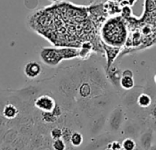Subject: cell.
<instances>
[{
  "instance_id": "cell-29",
  "label": "cell",
  "mask_w": 156,
  "mask_h": 150,
  "mask_svg": "<svg viewBox=\"0 0 156 150\" xmlns=\"http://www.w3.org/2000/svg\"><path fill=\"white\" fill-rule=\"evenodd\" d=\"M0 150H1V148H0Z\"/></svg>"
},
{
  "instance_id": "cell-10",
  "label": "cell",
  "mask_w": 156,
  "mask_h": 150,
  "mask_svg": "<svg viewBox=\"0 0 156 150\" xmlns=\"http://www.w3.org/2000/svg\"><path fill=\"white\" fill-rule=\"evenodd\" d=\"M120 86L122 89L129 91L135 86L133 72L131 70H125L122 72L120 78Z\"/></svg>"
},
{
  "instance_id": "cell-23",
  "label": "cell",
  "mask_w": 156,
  "mask_h": 150,
  "mask_svg": "<svg viewBox=\"0 0 156 150\" xmlns=\"http://www.w3.org/2000/svg\"><path fill=\"white\" fill-rule=\"evenodd\" d=\"M10 121H11V120H8V119L5 118L3 115H0V127H2V126L7 127V124H8Z\"/></svg>"
},
{
  "instance_id": "cell-27",
  "label": "cell",
  "mask_w": 156,
  "mask_h": 150,
  "mask_svg": "<svg viewBox=\"0 0 156 150\" xmlns=\"http://www.w3.org/2000/svg\"><path fill=\"white\" fill-rule=\"evenodd\" d=\"M154 82H155V84H156V74L154 75Z\"/></svg>"
},
{
  "instance_id": "cell-22",
  "label": "cell",
  "mask_w": 156,
  "mask_h": 150,
  "mask_svg": "<svg viewBox=\"0 0 156 150\" xmlns=\"http://www.w3.org/2000/svg\"><path fill=\"white\" fill-rule=\"evenodd\" d=\"M150 116L154 119L156 121V103L151 105V110H150Z\"/></svg>"
},
{
  "instance_id": "cell-20",
  "label": "cell",
  "mask_w": 156,
  "mask_h": 150,
  "mask_svg": "<svg viewBox=\"0 0 156 150\" xmlns=\"http://www.w3.org/2000/svg\"><path fill=\"white\" fill-rule=\"evenodd\" d=\"M9 103V100L3 94H0V115H2V113H3V109L5 107V105L6 104Z\"/></svg>"
},
{
  "instance_id": "cell-9",
  "label": "cell",
  "mask_w": 156,
  "mask_h": 150,
  "mask_svg": "<svg viewBox=\"0 0 156 150\" xmlns=\"http://www.w3.org/2000/svg\"><path fill=\"white\" fill-rule=\"evenodd\" d=\"M154 130L152 127H148L144 130H142L137 143L144 150L150 149L154 145Z\"/></svg>"
},
{
  "instance_id": "cell-3",
  "label": "cell",
  "mask_w": 156,
  "mask_h": 150,
  "mask_svg": "<svg viewBox=\"0 0 156 150\" xmlns=\"http://www.w3.org/2000/svg\"><path fill=\"white\" fill-rule=\"evenodd\" d=\"M107 116L108 115L105 112H101L90 117L87 124V134L90 138L100 136L105 130Z\"/></svg>"
},
{
  "instance_id": "cell-16",
  "label": "cell",
  "mask_w": 156,
  "mask_h": 150,
  "mask_svg": "<svg viewBox=\"0 0 156 150\" xmlns=\"http://www.w3.org/2000/svg\"><path fill=\"white\" fill-rule=\"evenodd\" d=\"M83 135L79 132V131H75L72 133L71 135V137H70V141H69V144L74 147V148H79L82 145L83 143Z\"/></svg>"
},
{
  "instance_id": "cell-24",
  "label": "cell",
  "mask_w": 156,
  "mask_h": 150,
  "mask_svg": "<svg viewBox=\"0 0 156 150\" xmlns=\"http://www.w3.org/2000/svg\"><path fill=\"white\" fill-rule=\"evenodd\" d=\"M0 148L1 150H16L12 145H8V144H1Z\"/></svg>"
},
{
  "instance_id": "cell-7",
  "label": "cell",
  "mask_w": 156,
  "mask_h": 150,
  "mask_svg": "<svg viewBox=\"0 0 156 150\" xmlns=\"http://www.w3.org/2000/svg\"><path fill=\"white\" fill-rule=\"evenodd\" d=\"M115 136H112L111 135L110 133L106 132L104 134H101L100 136L98 137H92L90 144L87 145V147L85 148H83L82 150H99L104 147H107V145L114 140L113 137Z\"/></svg>"
},
{
  "instance_id": "cell-26",
  "label": "cell",
  "mask_w": 156,
  "mask_h": 150,
  "mask_svg": "<svg viewBox=\"0 0 156 150\" xmlns=\"http://www.w3.org/2000/svg\"><path fill=\"white\" fill-rule=\"evenodd\" d=\"M35 150H51L49 148H48V147H44V148H37V149H35Z\"/></svg>"
},
{
  "instance_id": "cell-18",
  "label": "cell",
  "mask_w": 156,
  "mask_h": 150,
  "mask_svg": "<svg viewBox=\"0 0 156 150\" xmlns=\"http://www.w3.org/2000/svg\"><path fill=\"white\" fill-rule=\"evenodd\" d=\"M52 148L54 150H66L67 149V144L62 138H58V139L53 140Z\"/></svg>"
},
{
  "instance_id": "cell-21",
  "label": "cell",
  "mask_w": 156,
  "mask_h": 150,
  "mask_svg": "<svg viewBox=\"0 0 156 150\" xmlns=\"http://www.w3.org/2000/svg\"><path fill=\"white\" fill-rule=\"evenodd\" d=\"M8 127H5V126H2L0 127V145L3 144V140H4V137L7 131Z\"/></svg>"
},
{
  "instance_id": "cell-1",
  "label": "cell",
  "mask_w": 156,
  "mask_h": 150,
  "mask_svg": "<svg viewBox=\"0 0 156 150\" xmlns=\"http://www.w3.org/2000/svg\"><path fill=\"white\" fill-rule=\"evenodd\" d=\"M126 119L125 108L122 105H117L113 108L107 116L106 132L112 136H119L122 133L123 124Z\"/></svg>"
},
{
  "instance_id": "cell-6",
  "label": "cell",
  "mask_w": 156,
  "mask_h": 150,
  "mask_svg": "<svg viewBox=\"0 0 156 150\" xmlns=\"http://www.w3.org/2000/svg\"><path fill=\"white\" fill-rule=\"evenodd\" d=\"M58 104L48 94H39L34 101L35 107L41 112H52Z\"/></svg>"
},
{
  "instance_id": "cell-19",
  "label": "cell",
  "mask_w": 156,
  "mask_h": 150,
  "mask_svg": "<svg viewBox=\"0 0 156 150\" xmlns=\"http://www.w3.org/2000/svg\"><path fill=\"white\" fill-rule=\"evenodd\" d=\"M50 137L52 140H56L58 138H62V129L59 127H54L50 131Z\"/></svg>"
},
{
  "instance_id": "cell-5",
  "label": "cell",
  "mask_w": 156,
  "mask_h": 150,
  "mask_svg": "<svg viewBox=\"0 0 156 150\" xmlns=\"http://www.w3.org/2000/svg\"><path fill=\"white\" fill-rule=\"evenodd\" d=\"M142 130V126L136 119L126 118L122 126V133L125 137H131L137 141Z\"/></svg>"
},
{
  "instance_id": "cell-13",
  "label": "cell",
  "mask_w": 156,
  "mask_h": 150,
  "mask_svg": "<svg viewBox=\"0 0 156 150\" xmlns=\"http://www.w3.org/2000/svg\"><path fill=\"white\" fill-rule=\"evenodd\" d=\"M153 104V97L146 92H142L137 98V105L142 109H147Z\"/></svg>"
},
{
  "instance_id": "cell-17",
  "label": "cell",
  "mask_w": 156,
  "mask_h": 150,
  "mask_svg": "<svg viewBox=\"0 0 156 150\" xmlns=\"http://www.w3.org/2000/svg\"><path fill=\"white\" fill-rule=\"evenodd\" d=\"M137 146V141L131 138V137H125L122 143V150H134Z\"/></svg>"
},
{
  "instance_id": "cell-12",
  "label": "cell",
  "mask_w": 156,
  "mask_h": 150,
  "mask_svg": "<svg viewBox=\"0 0 156 150\" xmlns=\"http://www.w3.org/2000/svg\"><path fill=\"white\" fill-rule=\"evenodd\" d=\"M19 112L20 111H19L18 107L16 104H14L9 102L8 104H6L5 105V107L3 109L2 115L5 118L8 119V120H13V119H15L18 115Z\"/></svg>"
},
{
  "instance_id": "cell-2",
  "label": "cell",
  "mask_w": 156,
  "mask_h": 150,
  "mask_svg": "<svg viewBox=\"0 0 156 150\" xmlns=\"http://www.w3.org/2000/svg\"><path fill=\"white\" fill-rule=\"evenodd\" d=\"M124 27L122 22L112 19L105 25L103 28L105 40L112 44V46H118L117 44H122L124 38Z\"/></svg>"
},
{
  "instance_id": "cell-15",
  "label": "cell",
  "mask_w": 156,
  "mask_h": 150,
  "mask_svg": "<svg viewBox=\"0 0 156 150\" xmlns=\"http://www.w3.org/2000/svg\"><path fill=\"white\" fill-rule=\"evenodd\" d=\"M18 137V132L14 128H8L3 140V144H8L11 145Z\"/></svg>"
},
{
  "instance_id": "cell-11",
  "label": "cell",
  "mask_w": 156,
  "mask_h": 150,
  "mask_svg": "<svg viewBox=\"0 0 156 150\" xmlns=\"http://www.w3.org/2000/svg\"><path fill=\"white\" fill-rule=\"evenodd\" d=\"M41 71H42L41 65L34 60L27 62L24 67V73L29 79L37 78L41 73Z\"/></svg>"
},
{
  "instance_id": "cell-8",
  "label": "cell",
  "mask_w": 156,
  "mask_h": 150,
  "mask_svg": "<svg viewBox=\"0 0 156 150\" xmlns=\"http://www.w3.org/2000/svg\"><path fill=\"white\" fill-rule=\"evenodd\" d=\"M144 92L143 87H136L135 86L129 90L128 93L126 94H124L123 98H122V106L126 109H131L133 108L134 105H137V98L139 96V94Z\"/></svg>"
},
{
  "instance_id": "cell-25",
  "label": "cell",
  "mask_w": 156,
  "mask_h": 150,
  "mask_svg": "<svg viewBox=\"0 0 156 150\" xmlns=\"http://www.w3.org/2000/svg\"><path fill=\"white\" fill-rule=\"evenodd\" d=\"M134 150H144V148H142V147L137 143V146H136V148H134Z\"/></svg>"
},
{
  "instance_id": "cell-28",
  "label": "cell",
  "mask_w": 156,
  "mask_h": 150,
  "mask_svg": "<svg viewBox=\"0 0 156 150\" xmlns=\"http://www.w3.org/2000/svg\"><path fill=\"white\" fill-rule=\"evenodd\" d=\"M147 150H152V149H147Z\"/></svg>"
},
{
  "instance_id": "cell-4",
  "label": "cell",
  "mask_w": 156,
  "mask_h": 150,
  "mask_svg": "<svg viewBox=\"0 0 156 150\" xmlns=\"http://www.w3.org/2000/svg\"><path fill=\"white\" fill-rule=\"evenodd\" d=\"M41 60L49 67L57 66L63 59L60 55L58 49L54 48H44L40 51Z\"/></svg>"
},
{
  "instance_id": "cell-14",
  "label": "cell",
  "mask_w": 156,
  "mask_h": 150,
  "mask_svg": "<svg viewBox=\"0 0 156 150\" xmlns=\"http://www.w3.org/2000/svg\"><path fill=\"white\" fill-rule=\"evenodd\" d=\"M58 50L63 60H70L80 56V50L75 48H62Z\"/></svg>"
}]
</instances>
